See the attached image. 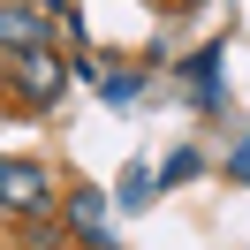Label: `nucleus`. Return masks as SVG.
Masks as SVG:
<instances>
[{"label":"nucleus","instance_id":"1","mask_svg":"<svg viewBox=\"0 0 250 250\" xmlns=\"http://www.w3.org/2000/svg\"><path fill=\"white\" fill-rule=\"evenodd\" d=\"M8 83H16L23 106H53L68 91V61L53 46H31V53H8Z\"/></svg>","mask_w":250,"mask_h":250},{"label":"nucleus","instance_id":"2","mask_svg":"<svg viewBox=\"0 0 250 250\" xmlns=\"http://www.w3.org/2000/svg\"><path fill=\"white\" fill-rule=\"evenodd\" d=\"M53 205V174L31 159H0V220H38Z\"/></svg>","mask_w":250,"mask_h":250},{"label":"nucleus","instance_id":"3","mask_svg":"<svg viewBox=\"0 0 250 250\" xmlns=\"http://www.w3.org/2000/svg\"><path fill=\"white\" fill-rule=\"evenodd\" d=\"M46 8H31V0H0V53H31L46 46Z\"/></svg>","mask_w":250,"mask_h":250},{"label":"nucleus","instance_id":"4","mask_svg":"<svg viewBox=\"0 0 250 250\" xmlns=\"http://www.w3.org/2000/svg\"><path fill=\"white\" fill-rule=\"evenodd\" d=\"M68 228H76L83 250H114V235H106V197H99V189H68Z\"/></svg>","mask_w":250,"mask_h":250},{"label":"nucleus","instance_id":"5","mask_svg":"<svg viewBox=\"0 0 250 250\" xmlns=\"http://www.w3.org/2000/svg\"><path fill=\"white\" fill-rule=\"evenodd\" d=\"M152 189H159L152 174H129V182H122V205H129V212H137V205H152Z\"/></svg>","mask_w":250,"mask_h":250},{"label":"nucleus","instance_id":"6","mask_svg":"<svg viewBox=\"0 0 250 250\" xmlns=\"http://www.w3.org/2000/svg\"><path fill=\"white\" fill-rule=\"evenodd\" d=\"M197 167H205L197 152H174V159H167V189H174V182H197Z\"/></svg>","mask_w":250,"mask_h":250},{"label":"nucleus","instance_id":"7","mask_svg":"<svg viewBox=\"0 0 250 250\" xmlns=\"http://www.w3.org/2000/svg\"><path fill=\"white\" fill-rule=\"evenodd\" d=\"M228 174H235V182H250V137L235 144V159H228Z\"/></svg>","mask_w":250,"mask_h":250},{"label":"nucleus","instance_id":"8","mask_svg":"<svg viewBox=\"0 0 250 250\" xmlns=\"http://www.w3.org/2000/svg\"><path fill=\"white\" fill-rule=\"evenodd\" d=\"M159 8H197V0H159Z\"/></svg>","mask_w":250,"mask_h":250}]
</instances>
